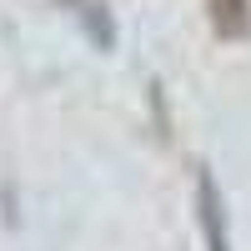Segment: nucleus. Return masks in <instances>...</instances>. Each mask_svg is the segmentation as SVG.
<instances>
[{
    "mask_svg": "<svg viewBox=\"0 0 251 251\" xmlns=\"http://www.w3.org/2000/svg\"><path fill=\"white\" fill-rule=\"evenodd\" d=\"M196 211H201L206 251H231V221H226V201H221V186L211 171L196 176Z\"/></svg>",
    "mask_w": 251,
    "mask_h": 251,
    "instance_id": "f257e3e1",
    "label": "nucleus"
},
{
    "mask_svg": "<svg viewBox=\"0 0 251 251\" xmlns=\"http://www.w3.org/2000/svg\"><path fill=\"white\" fill-rule=\"evenodd\" d=\"M206 20L221 40H241L251 30V5L246 0H206Z\"/></svg>",
    "mask_w": 251,
    "mask_h": 251,
    "instance_id": "f03ea898",
    "label": "nucleus"
}]
</instances>
